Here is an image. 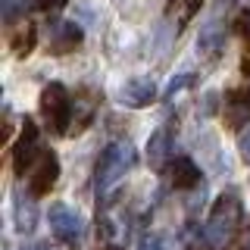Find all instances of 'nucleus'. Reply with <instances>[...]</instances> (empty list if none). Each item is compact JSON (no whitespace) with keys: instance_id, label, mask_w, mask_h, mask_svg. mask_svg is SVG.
I'll list each match as a JSON object with an SVG mask.
<instances>
[{"instance_id":"nucleus-1","label":"nucleus","mask_w":250,"mask_h":250,"mask_svg":"<svg viewBox=\"0 0 250 250\" xmlns=\"http://www.w3.org/2000/svg\"><path fill=\"white\" fill-rule=\"evenodd\" d=\"M135 166V150H131L128 141H113V144L104 150L97 163V175H94V185H97V194L100 197H106V194H113L116 188L122 185L125 172Z\"/></svg>"},{"instance_id":"nucleus-2","label":"nucleus","mask_w":250,"mask_h":250,"mask_svg":"<svg viewBox=\"0 0 250 250\" xmlns=\"http://www.w3.org/2000/svg\"><path fill=\"white\" fill-rule=\"evenodd\" d=\"M241 225V200L234 197V194H222L213 209H209V219L207 225H203V241H207L209 247H225L231 241V234L238 231Z\"/></svg>"},{"instance_id":"nucleus-3","label":"nucleus","mask_w":250,"mask_h":250,"mask_svg":"<svg viewBox=\"0 0 250 250\" xmlns=\"http://www.w3.org/2000/svg\"><path fill=\"white\" fill-rule=\"evenodd\" d=\"M41 113H44L47 125H50V131L66 135V125L72 122V97H69V91L60 82H50L41 91Z\"/></svg>"},{"instance_id":"nucleus-4","label":"nucleus","mask_w":250,"mask_h":250,"mask_svg":"<svg viewBox=\"0 0 250 250\" xmlns=\"http://www.w3.org/2000/svg\"><path fill=\"white\" fill-rule=\"evenodd\" d=\"M50 229H53V234H57V241H62L66 247H78V244H82V238H84L82 216H78L75 209L62 207V203L50 207Z\"/></svg>"},{"instance_id":"nucleus-5","label":"nucleus","mask_w":250,"mask_h":250,"mask_svg":"<svg viewBox=\"0 0 250 250\" xmlns=\"http://www.w3.org/2000/svg\"><path fill=\"white\" fill-rule=\"evenodd\" d=\"M57 175H60L57 153L44 150V153H38V163H35V169H31V175H28V188L38 194V197H41V194H50V188L57 185Z\"/></svg>"},{"instance_id":"nucleus-6","label":"nucleus","mask_w":250,"mask_h":250,"mask_svg":"<svg viewBox=\"0 0 250 250\" xmlns=\"http://www.w3.org/2000/svg\"><path fill=\"white\" fill-rule=\"evenodd\" d=\"M35 197L38 194L28 188V194L22 191H16L13 194V219H16V231H22V234H28V231H35V225H38V207H35Z\"/></svg>"},{"instance_id":"nucleus-7","label":"nucleus","mask_w":250,"mask_h":250,"mask_svg":"<svg viewBox=\"0 0 250 250\" xmlns=\"http://www.w3.org/2000/svg\"><path fill=\"white\" fill-rule=\"evenodd\" d=\"M153 97H156V82L150 75H135L122 84V104L125 106H135V109L147 106V104H153Z\"/></svg>"},{"instance_id":"nucleus-8","label":"nucleus","mask_w":250,"mask_h":250,"mask_svg":"<svg viewBox=\"0 0 250 250\" xmlns=\"http://www.w3.org/2000/svg\"><path fill=\"white\" fill-rule=\"evenodd\" d=\"M38 156V128H35V122H28L25 119V128H22V135L19 141H16V150H13V166L16 172H25L31 166V160Z\"/></svg>"},{"instance_id":"nucleus-9","label":"nucleus","mask_w":250,"mask_h":250,"mask_svg":"<svg viewBox=\"0 0 250 250\" xmlns=\"http://www.w3.org/2000/svg\"><path fill=\"white\" fill-rule=\"evenodd\" d=\"M47 38H50L53 53H66L82 41V28H78L75 22H53L50 31H47Z\"/></svg>"},{"instance_id":"nucleus-10","label":"nucleus","mask_w":250,"mask_h":250,"mask_svg":"<svg viewBox=\"0 0 250 250\" xmlns=\"http://www.w3.org/2000/svg\"><path fill=\"white\" fill-rule=\"evenodd\" d=\"M172 185H175V188H194V185H200L197 166H194L191 160H185V156H178V160L172 163Z\"/></svg>"},{"instance_id":"nucleus-11","label":"nucleus","mask_w":250,"mask_h":250,"mask_svg":"<svg viewBox=\"0 0 250 250\" xmlns=\"http://www.w3.org/2000/svg\"><path fill=\"white\" fill-rule=\"evenodd\" d=\"M166 153H169V131H166V128H160V131H153V138H150V141H147V156H150L153 166H163Z\"/></svg>"},{"instance_id":"nucleus-12","label":"nucleus","mask_w":250,"mask_h":250,"mask_svg":"<svg viewBox=\"0 0 250 250\" xmlns=\"http://www.w3.org/2000/svg\"><path fill=\"white\" fill-rule=\"evenodd\" d=\"M200 3H203V0H169V16H175L178 28H182L185 22H191L194 16H197Z\"/></svg>"},{"instance_id":"nucleus-13","label":"nucleus","mask_w":250,"mask_h":250,"mask_svg":"<svg viewBox=\"0 0 250 250\" xmlns=\"http://www.w3.org/2000/svg\"><path fill=\"white\" fill-rule=\"evenodd\" d=\"M35 38H38L35 25H25V28H19V31H16V38H13V50L19 53V57H28V53L35 50Z\"/></svg>"},{"instance_id":"nucleus-14","label":"nucleus","mask_w":250,"mask_h":250,"mask_svg":"<svg viewBox=\"0 0 250 250\" xmlns=\"http://www.w3.org/2000/svg\"><path fill=\"white\" fill-rule=\"evenodd\" d=\"M0 10H3L6 22H13V19H19V16L28 10V0H0Z\"/></svg>"},{"instance_id":"nucleus-15","label":"nucleus","mask_w":250,"mask_h":250,"mask_svg":"<svg viewBox=\"0 0 250 250\" xmlns=\"http://www.w3.org/2000/svg\"><path fill=\"white\" fill-rule=\"evenodd\" d=\"M141 250H172V244L166 238H160V234H153V238H147L144 244H141Z\"/></svg>"},{"instance_id":"nucleus-16","label":"nucleus","mask_w":250,"mask_h":250,"mask_svg":"<svg viewBox=\"0 0 250 250\" xmlns=\"http://www.w3.org/2000/svg\"><path fill=\"white\" fill-rule=\"evenodd\" d=\"M185 84H191V72H185L182 78H172V82H169V88H166V97H175V94L182 91Z\"/></svg>"},{"instance_id":"nucleus-17","label":"nucleus","mask_w":250,"mask_h":250,"mask_svg":"<svg viewBox=\"0 0 250 250\" xmlns=\"http://www.w3.org/2000/svg\"><path fill=\"white\" fill-rule=\"evenodd\" d=\"M238 147H241V160H244V163H250V128L244 131V135H241Z\"/></svg>"},{"instance_id":"nucleus-18","label":"nucleus","mask_w":250,"mask_h":250,"mask_svg":"<svg viewBox=\"0 0 250 250\" xmlns=\"http://www.w3.org/2000/svg\"><path fill=\"white\" fill-rule=\"evenodd\" d=\"M38 6H41V10H60V6H66L69 0H35Z\"/></svg>"},{"instance_id":"nucleus-19","label":"nucleus","mask_w":250,"mask_h":250,"mask_svg":"<svg viewBox=\"0 0 250 250\" xmlns=\"http://www.w3.org/2000/svg\"><path fill=\"white\" fill-rule=\"evenodd\" d=\"M19 250H53L50 244H22Z\"/></svg>"}]
</instances>
